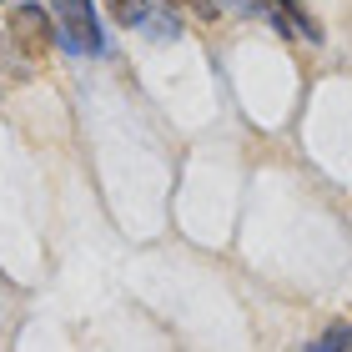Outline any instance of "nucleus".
<instances>
[{
	"label": "nucleus",
	"mask_w": 352,
	"mask_h": 352,
	"mask_svg": "<svg viewBox=\"0 0 352 352\" xmlns=\"http://www.w3.org/2000/svg\"><path fill=\"white\" fill-rule=\"evenodd\" d=\"M56 41L71 56H101L106 51L101 21H96V0H60L56 6Z\"/></svg>",
	"instance_id": "f257e3e1"
},
{
	"label": "nucleus",
	"mask_w": 352,
	"mask_h": 352,
	"mask_svg": "<svg viewBox=\"0 0 352 352\" xmlns=\"http://www.w3.org/2000/svg\"><path fill=\"white\" fill-rule=\"evenodd\" d=\"M15 30H21V41L30 45V51H41V45L56 36V30H51V15H45L41 6H21V10H15Z\"/></svg>",
	"instance_id": "f03ea898"
},
{
	"label": "nucleus",
	"mask_w": 352,
	"mask_h": 352,
	"mask_svg": "<svg viewBox=\"0 0 352 352\" xmlns=\"http://www.w3.org/2000/svg\"><path fill=\"white\" fill-rule=\"evenodd\" d=\"M136 25L146 30L151 41H176V36H182V25H176V15H162V10H151V6H146V15H141Z\"/></svg>",
	"instance_id": "7ed1b4c3"
},
{
	"label": "nucleus",
	"mask_w": 352,
	"mask_h": 352,
	"mask_svg": "<svg viewBox=\"0 0 352 352\" xmlns=\"http://www.w3.org/2000/svg\"><path fill=\"white\" fill-rule=\"evenodd\" d=\"M146 6L151 0H111V15H116L121 25H136L141 15H146Z\"/></svg>",
	"instance_id": "20e7f679"
},
{
	"label": "nucleus",
	"mask_w": 352,
	"mask_h": 352,
	"mask_svg": "<svg viewBox=\"0 0 352 352\" xmlns=\"http://www.w3.org/2000/svg\"><path fill=\"white\" fill-rule=\"evenodd\" d=\"M322 347H352V327H332L322 338Z\"/></svg>",
	"instance_id": "39448f33"
}]
</instances>
